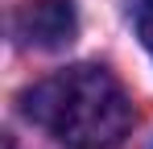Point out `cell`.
Listing matches in <instances>:
<instances>
[{"instance_id":"4","label":"cell","mask_w":153,"mask_h":149,"mask_svg":"<svg viewBox=\"0 0 153 149\" xmlns=\"http://www.w3.org/2000/svg\"><path fill=\"white\" fill-rule=\"evenodd\" d=\"M4 149H13V141H4Z\"/></svg>"},{"instance_id":"1","label":"cell","mask_w":153,"mask_h":149,"mask_svg":"<svg viewBox=\"0 0 153 149\" xmlns=\"http://www.w3.org/2000/svg\"><path fill=\"white\" fill-rule=\"evenodd\" d=\"M21 112L66 149H116L132 128V99L103 66H66L21 91Z\"/></svg>"},{"instance_id":"2","label":"cell","mask_w":153,"mask_h":149,"mask_svg":"<svg viewBox=\"0 0 153 149\" xmlns=\"http://www.w3.org/2000/svg\"><path fill=\"white\" fill-rule=\"evenodd\" d=\"M13 33L29 50H62L79 37V8L75 0H21Z\"/></svg>"},{"instance_id":"3","label":"cell","mask_w":153,"mask_h":149,"mask_svg":"<svg viewBox=\"0 0 153 149\" xmlns=\"http://www.w3.org/2000/svg\"><path fill=\"white\" fill-rule=\"evenodd\" d=\"M137 37H141V46L149 50V58H153V0L137 4Z\"/></svg>"}]
</instances>
